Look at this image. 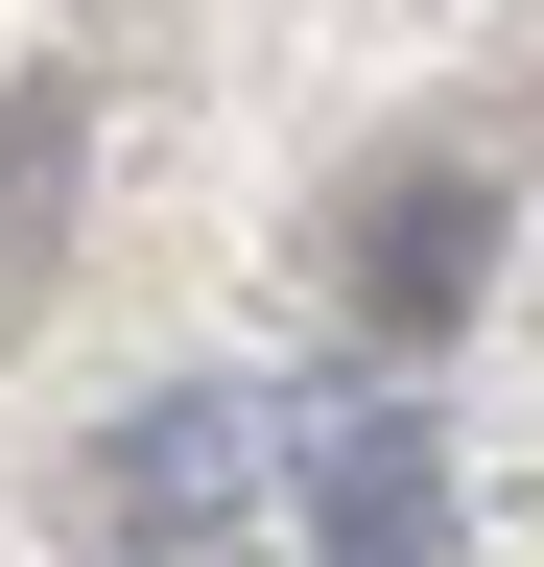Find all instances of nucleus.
Masks as SVG:
<instances>
[{"label": "nucleus", "mask_w": 544, "mask_h": 567, "mask_svg": "<svg viewBox=\"0 0 544 567\" xmlns=\"http://www.w3.org/2000/svg\"><path fill=\"white\" fill-rule=\"evenodd\" d=\"M237 520H285V379H143L72 450V567H214Z\"/></svg>", "instance_id": "f257e3e1"}, {"label": "nucleus", "mask_w": 544, "mask_h": 567, "mask_svg": "<svg viewBox=\"0 0 544 567\" xmlns=\"http://www.w3.org/2000/svg\"><path fill=\"white\" fill-rule=\"evenodd\" d=\"M285 567H450V425L402 379L285 402Z\"/></svg>", "instance_id": "f03ea898"}, {"label": "nucleus", "mask_w": 544, "mask_h": 567, "mask_svg": "<svg viewBox=\"0 0 544 567\" xmlns=\"http://www.w3.org/2000/svg\"><path fill=\"white\" fill-rule=\"evenodd\" d=\"M473 284H497V166H450V142H402V166L356 189V260H331V308H356L379 354H450Z\"/></svg>", "instance_id": "7ed1b4c3"}, {"label": "nucleus", "mask_w": 544, "mask_h": 567, "mask_svg": "<svg viewBox=\"0 0 544 567\" xmlns=\"http://www.w3.org/2000/svg\"><path fill=\"white\" fill-rule=\"evenodd\" d=\"M72 118H95V71H72V48H48V71H24V118H0V189H24V213H48V189H72Z\"/></svg>", "instance_id": "20e7f679"}]
</instances>
